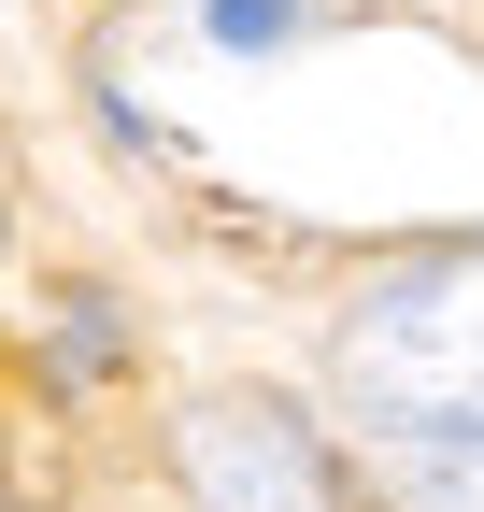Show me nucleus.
<instances>
[{"instance_id":"obj_4","label":"nucleus","mask_w":484,"mask_h":512,"mask_svg":"<svg viewBox=\"0 0 484 512\" xmlns=\"http://www.w3.org/2000/svg\"><path fill=\"white\" fill-rule=\"evenodd\" d=\"M413 498H428V512H484V441H442V456H413Z\"/></svg>"},{"instance_id":"obj_6","label":"nucleus","mask_w":484,"mask_h":512,"mask_svg":"<svg viewBox=\"0 0 484 512\" xmlns=\"http://www.w3.org/2000/svg\"><path fill=\"white\" fill-rule=\"evenodd\" d=\"M0 498H15V456H0Z\"/></svg>"},{"instance_id":"obj_2","label":"nucleus","mask_w":484,"mask_h":512,"mask_svg":"<svg viewBox=\"0 0 484 512\" xmlns=\"http://www.w3.org/2000/svg\"><path fill=\"white\" fill-rule=\"evenodd\" d=\"M186 484H200V512H342L328 441L285 399H200L186 413Z\"/></svg>"},{"instance_id":"obj_1","label":"nucleus","mask_w":484,"mask_h":512,"mask_svg":"<svg viewBox=\"0 0 484 512\" xmlns=\"http://www.w3.org/2000/svg\"><path fill=\"white\" fill-rule=\"evenodd\" d=\"M328 370H342V399L385 441H413V456L484 441V242H442V256H413V271H385L342 313Z\"/></svg>"},{"instance_id":"obj_3","label":"nucleus","mask_w":484,"mask_h":512,"mask_svg":"<svg viewBox=\"0 0 484 512\" xmlns=\"http://www.w3.org/2000/svg\"><path fill=\"white\" fill-rule=\"evenodd\" d=\"M114 370H129V313H114L100 285H72V299H57V328H43V384H72V399H86V384H114Z\"/></svg>"},{"instance_id":"obj_5","label":"nucleus","mask_w":484,"mask_h":512,"mask_svg":"<svg viewBox=\"0 0 484 512\" xmlns=\"http://www.w3.org/2000/svg\"><path fill=\"white\" fill-rule=\"evenodd\" d=\"M299 0H214V43H285Z\"/></svg>"}]
</instances>
